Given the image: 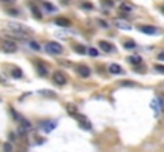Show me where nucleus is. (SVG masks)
Masks as SVG:
<instances>
[{"label": "nucleus", "instance_id": "nucleus-1", "mask_svg": "<svg viewBox=\"0 0 164 152\" xmlns=\"http://www.w3.org/2000/svg\"><path fill=\"white\" fill-rule=\"evenodd\" d=\"M8 29L13 30L16 35H27V33H30V29H27L22 24H18V22H8Z\"/></svg>", "mask_w": 164, "mask_h": 152}, {"label": "nucleus", "instance_id": "nucleus-2", "mask_svg": "<svg viewBox=\"0 0 164 152\" xmlns=\"http://www.w3.org/2000/svg\"><path fill=\"white\" fill-rule=\"evenodd\" d=\"M45 51L49 54H53V55H61L62 52H64V49H62V46L59 43H56V41H49L46 43V46H45Z\"/></svg>", "mask_w": 164, "mask_h": 152}, {"label": "nucleus", "instance_id": "nucleus-3", "mask_svg": "<svg viewBox=\"0 0 164 152\" xmlns=\"http://www.w3.org/2000/svg\"><path fill=\"white\" fill-rule=\"evenodd\" d=\"M2 49L5 51V52H8V54H13L18 51V44H16L14 41H11V40H5L2 43Z\"/></svg>", "mask_w": 164, "mask_h": 152}, {"label": "nucleus", "instance_id": "nucleus-4", "mask_svg": "<svg viewBox=\"0 0 164 152\" xmlns=\"http://www.w3.org/2000/svg\"><path fill=\"white\" fill-rule=\"evenodd\" d=\"M53 81H54L56 84H59V86H64V84L67 82V78H65V75H64L62 71H54Z\"/></svg>", "mask_w": 164, "mask_h": 152}, {"label": "nucleus", "instance_id": "nucleus-5", "mask_svg": "<svg viewBox=\"0 0 164 152\" xmlns=\"http://www.w3.org/2000/svg\"><path fill=\"white\" fill-rule=\"evenodd\" d=\"M115 25L118 29H123V30H131L132 25L129 24L128 21H123V19H115Z\"/></svg>", "mask_w": 164, "mask_h": 152}, {"label": "nucleus", "instance_id": "nucleus-6", "mask_svg": "<svg viewBox=\"0 0 164 152\" xmlns=\"http://www.w3.org/2000/svg\"><path fill=\"white\" fill-rule=\"evenodd\" d=\"M139 30L144 32V33H150V35H153V33L158 32V29H156V27H153V25H140Z\"/></svg>", "mask_w": 164, "mask_h": 152}, {"label": "nucleus", "instance_id": "nucleus-7", "mask_svg": "<svg viewBox=\"0 0 164 152\" xmlns=\"http://www.w3.org/2000/svg\"><path fill=\"white\" fill-rule=\"evenodd\" d=\"M99 46H100V49L107 51V52H113V51H115V46L109 41H99Z\"/></svg>", "mask_w": 164, "mask_h": 152}, {"label": "nucleus", "instance_id": "nucleus-8", "mask_svg": "<svg viewBox=\"0 0 164 152\" xmlns=\"http://www.w3.org/2000/svg\"><path fill=\"white\" fill-rule=\"evenodd\" d=\"M78 73H80L81 78H88L89 75H91V70H89L86 65H80L78 67Z\"/></svg>", "mask_w": 164, "mask_h": 152}, {"label": "nucleus", "instance_id": "nucleus-9", "mask_svg": "<svg viewBox=\"0 0 164 152\" xmlns=\"http://www.w3.org/2000/svg\"><path fill=\"white\" fill-rule=\"evenodd\" d=\"M109 71L112 73V75H121V73H123V68H121L120 65H116V64H110Z\"/></svg>", "mask_w": 164, "mask_h": 152}, {"label": "nucleus", "instance_id": "nucleus-10", "mask_svg": "<svg viewBox=\"0 0 164 152\" xmlns=\"http://www.w3.org/2000/svg\"><path fill=\"white\" fill-rule=\"evenodd\" d=\"M120 10L123 11V13H131V11L134 10V7L131 3H128V2H123L121 5H120Z\"/></svg>", "mask_w": 164, "mask_h": 152}, {"label": "nucleus", "instance_id": "nucleus-11", "mask_svg": "<svg viewBox=\"0 0 164 152\" xmlns=\"http://www.w3.org/2000/svg\"><path fill=\"white\" fill-rule=\"evenodd\" d=\"M54 24L56 25H61V27H69L70 25V21L65 19V18H58V19L54 21Z\"/></svg>", "mask_w": 164, "mask_h": 152}, {"label": "nucleus", "instance_id": "nucleus-12", "mask_svg": "<svg viewBox=\"0 0 164 152\" xmlns=\"http://www.w3.org/2000/svg\"><path fill=\"white\" fill-rule=\"evenodd\" d=\"M131 64H134V65H139V64H142V59L139 57V55H131V57L128 59Z\"/></svg>", "mask_w": 164, "mask_h": 152}, {"label": "nucleus", "instance_id": "nucleus-13", "mask_svg": "<svg viewBox=\"0 0 164 152\" xmlns=\"http://www.w3.org/2000/svg\"><path fill=\"white\" fill-rule=\"evenodd\" d=\"M42 7L46 10V11H51V13H53V11H56V8L53 7L51 3H48V2H42Z\"/></svg>", "mask_w": 164, "mask_h": 152}, {"label": "nucleus", "instance_id": "nucleus-14", "mask_svg": "<svg viewBox=\"0 0 164 152\" xmlns=\"http://www.w3.org/2000/svg\"><path fill=\"white\" fill-rule=\"evenodd\" d=\"M75 49H77V52H78V54H86V52H88V49L84 48L83 44H77Z\"/></svg>", "mask_w": 164, "mask_h": 152}, {"label": "nucleus", "instance_id": "nucleus-15", "mask_svg": "<svg viewBox=\"0 0 164 152\" xmlns=\"http://www.w3.org/2000/svg\"><path fill=\"white\" fill-rule=\"evenodd\" d=\"M43 125H45V130L46 132H51L53 128L56 127V122H46V124H43Z\"/></svg>", "mask_w": 164, "mask_h": 152}, {"label": "nucleus", "instance_id": "nucleus-16", "mask_svg": "<svg viewBox=\"0 0 164 152\" xmlns=\"http://www.w3.org/2000/svg\"><path fill=\"white\" fill-rule=\"evenodd\" d=\"M88 54L91 55V57H97V55H99V51L94 49V48H89V49H88Z\"/></svg>", "mask_w": 164, "mask_h": 152}, {"label": "nucleus", "instance_id": "nucleus-17", "mask_svg": "<svg viewBox=\"0 0 164 152\" xmlns=\"http://www.w3.org/2000/svg\"><path fill=\"white\" fill-rule=\"evenodd\" d=\"M19 122H21V127H24L26 130H30V122H27L26 119H21Z\"/></svg>", "mask_w": 164, "mask_h": 152}, {"label": "nucleus", "instance_id": "nucleus-18", "mask_svg": "<svg viewBox=\"0 0 164 152\" xmlns=\"http://www.w3.org/2000/svg\"><path fill=\"white\" fill-rule=\"evenodd\" d=\"M3 151L5 152H13V146H11L10 143H5L3 144Z\"/></svg>", "mask_w": 164, "mask_h": 152}, {"label": "nucleus", "instance_id": "nucleus-19", "mask_svg": "<svg viewBox=\"0 0 164 152\" xmlns=\"http://www.w3.org/2000/svg\"><path fill=\"white\" fill-rule=\"evenodd\" d=\"M30 10L33 11V14H35L37 18H40V16H42V14H40V11L37 10V7H35V5H30Z\"/></svg>", "mask_w": 164, "mask_h": 152}, {"label": "nucleus", "instance_id": "nucleus-20", "mask_svg": "<svg viewBox=\"0 0 164 152\" xmlns=\"http://www.w3.org/2000/svg\"><path fill=\"white\" fill-rule=\"evenodd\" d=\"M13 75H14V78H22V71L19 68H14L13 70Z\"/></svg>", "mask_w": 164, "mask_h": 152}, {"label": "nucleus", "instance_id": "nucleus-21", "mask_svg": "<svg viewBox=\"0 0 164 152\" xmlns=\"http://www.w3.org/2000/svg\"><path fill=\"white\" fill-rule=\"evenodd\" d=\"M37 70H38V73H42V75H46V68L42 67V65H38V64H37Z\"/></svg>", "mask_w": 164, "mask_h": 152}, {"label": "nucleus", "instance_id": "nucleus-22", "mask_svg": "<svg viewBox=\"0 0 164 152\" xmlns=\"http://www.w3.org/2000/svg\"><path fill=\"white\" fill-rule=\"evenodd\" d=\"M155 70L159 71V73H164V65H158V64H156V65H155Z\"/></svg>", "mask_w": 164, "mask_h": 152}, {"label": "nucleus", "instance_id": "nucleus-23", "mask_svg": "<svg viewBox=\"0 0 164 152\" xmlns=\"http://www.w3.org/2000/svg\"><path fill=\"white\" fill-rule=\"evenodd\" d=\"M8 13H10V14H13V16H14V14H16V16H18V14H19V10H14V8H10V10H8Z\"/></svg>", "mask_w": 164, "mask_h": 152}, {"label": "nucleus", "instance_id": "nucleus-24", "mask_svg": "<svg viewBox=\"0 0 164 152\" xmlns=\"http://www.w3.org/2000/svg\"><path fill=\"white\" fill-rule=\"evenodd\" d=\"M102 5H104V7H112L113 2H112V0H102Z\"/></svg>", "mask_w": 164, "mask_h": 152}, {"label": "nucleus", "instance_id": "nucleus-25", "mask_svg": "<svg viewBox=\"0 0 164 152\" xmlns=\"http://www.w3.org/2000/svg\"><path fill=\"white\" fill-rule=\"evenodd\" d=\"M121 86H135V82H132V81H123Z\"/></svg>", "mask_w": 164, "mask_h": 152}, {"label": "nucleus", "instance_id": "nucleus-26", "mask_svg": "<svg viewBox=\"0 0 164 152\" xmlns=\"http://www.w3.org/2000/svg\"><path fill=\"white\" fill-rule=\"evenodd\" d=\"M14 2H16V0H0V3H5V5H11Z\"/></svg>", "mask_w": 164, "mask_h": 152}, {"label": "nucleus", "instance_id": "nucleus-27", "mask_svg": "<svg viewBox=\"0 0 164 152\" xmlns=\"http://www.w3.org/2000/svg\"><path fill=\"white\" fill-rule=\"evenodd\" d=\"M29 46H30V48H33V49H35V51H38V49H40V46H38L37 43H32V41L29 43Z\"/></svg>", "mask_w": 164, "mask_h": 152}, {"label": "nucleus", "instance_id": "nucleus-28", "mask_svg": "<svg viewBox=\"0 0 164 152\" xmlns=\"http://www.w3.org/2000/svg\"><path fill=\"white\" fill-rule=\"evenodd\" d=\"M124 46H126V48H134L135 44H134L132 41H126V43H124Z\"/></svg>", "mask_w": 164, "mask_h": 152}, {"label": "nucleus", "instance_id": "nucleus-29", "mask_svg": "<svg viewBox=\"0 0 164 152\" xmlns=\"http://www.w3.org/2000/svg\"><path fill=\"white\" fill-rule=\"evenodd\" d=\"M97 22H99V24L102 25V27H109V24H107L105 21H102V19H97Z\"/></svg>", "mask_w": 164, "mask_h": 152}, {"label": "nucleus", "instance_id": "nucleus-30", "mask_svg": "<svg viewBox=\"0 0 164 152\" xmlns=\"http://www.w3.org/2000/svg\"><path fill=\"white\" fill-rule=\"evenodd\" d=\"M158 59H159V60H164V51H161V52L158 54Z\"/></svg>", "mask_w": 164, "mask_h": 152}, {"label": "nucleus", "instance_id": "nucleus-31", "mask_svg": "<svg viewBox=\"0 0 164 152\" xmlns=\"http://www.w3.org/2000/svg\"><path fill=\"white\" fill-rule=\"evenodd\" d=\"M161 11H162V13H164V8H161Z\"/></svg>", "mask_w": 164, "mask_h": 152}, {"label": "nucleus", "instance_id": "nucleus-32", "mask_svg": "<svg viewBox=\"0 0 164 152\" xmlns=\"http://www.w3.org/2000/svg\"><path fill=\"white\" fill-rule=\"evenodd\" d=\"M64 2H70V0H64Z\"/></svg>", "mask_w": 164, "mask_h": 152}, {"label": "nucleus", "instance_id": "nucleus-33", "mask_svg": "<svg viewBox=\"0 0 164 152\" xmlns=\"http://www.w3.org/2000/svg\"><path fill=\"white\" fill-rule=\"evenodd\" d=\"M18 152H22V151H18Z\"/></svg>", "mask_w": 164, "mask_h": 152}]
</instances>
